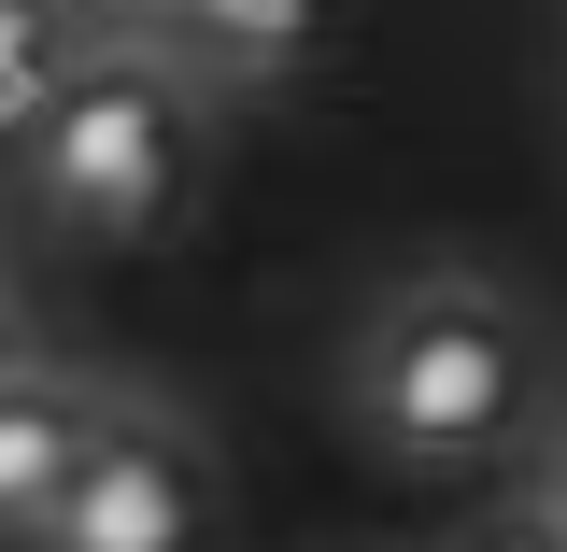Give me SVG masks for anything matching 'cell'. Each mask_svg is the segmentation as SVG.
Segmentation results:
<instances>
[{"instance_id": "cell-2", "label": "cell", "mask_w": 567, "mask_h": 552, "mask_svg": "<svg viewBox=\"0 0 567 552\" xmlns=\"http://www.w3.org/2000/svg\"><path fill=\"white\" fill-rule=\"evenodd\" d=\"M199 114H213L199 85H171L156 58H128L100 29V58L71 71V100L14 156H29V185H43L58 227H85V241H171V212L199 199Z\"/></svg>"}, {"instance_id": "cell-4", "label": "cell", "mask_w": 567, "mask_h": 552, "mask_svg": "<svg viewBox=\"0 0 567 552\" xmlns=\"http://www.w3.org/2000/svg\"><path fill=\"white\" fill-rule=\"evenodd\" d=\"M100 425H114V397H85L71 368H14V383H0V539L43 552L58 496L85 482V454H100Z\"/></svg>"}, {"instance_id": "cell-7", "label": "cell", "mask_w": 567, "mask_h": 552, "mask_svg": "<svg viewBox=\"0 0 567 552\" xmlns=\"http://www.w3.org/2000/svg\"><path fill=\"white\" fill-rule=\"evenodd\" d=\"M468 552H567V539L539 524V510H525V524H496V539H468Z\"/></svg>"}, {"instance_id": "cell-6", "label": "cell", "mask_w": 567, "mask_h": 552, "mask_svg": "<svg viewBox=\"0 0 567 552\" xmlns=\"http://www.w3.org/2000/svg\"><path fill=\"white\" fill-rule=\"evenodd\" d=\"M100 58V29H71V14H29V0H0V128L29 142L43 114L71 100V71Z\"/></svg>"}, {"instance_id": "cell-8", "label": "cell", "mask_w": 567, "mask_h": 552, "mask_svg": "<svg viewBox=\"0 0 567 552\" xmlns=\"http://www.w3.org/2000/svg\"><path fill=\"white\" fill-rule=\"evenodd\" d=\"M29 368V326H14V283H0V383Z\"/></svg>"}, {"instance_id": "cell-3", "label": "cell", "mask_w": 567, "mask_h": 552, "mask_svg": "<svg viewBox=\"0 0 567 552\" xmlns=\"http://www.w3.org/2000/svg\"><path fill=\"white\" fill-rule=\"evenodd\" d=\"M199 539H213V454L171 412H128V397H114L85 482H71L58 524H43V552H199Z\"/></svg>"}, {"instance_id": "cell-1", "label": "cell", "mask_w": 567, "mask_h": 552, "mask_svg": "<svg viewBox=\"0 0 567 552\" xmlns=\"http://www.w3.org/2000/svg\"><path fill=\"white\" fill-rule=\"evenodd\" d=\"M539 412V326L483 270H412L369 298L354 326V425L383 439V468H483L496 439Z\"/></svg>"}, {"instance_id": "cell-5", "label": "cell", "mask_w": 567, "mask_h": 552, "mask_svg": "<svg viewBox=\"0 0 567 552\" xmlns=\"http://www.w3.org/2000/svg\"><path fill=\"white\" fill-rule=\"evenodd\" d=\"M128 58H156L171 85H284V71L327 58V14H284V0H227V14H128L114 29Z\"/></svg>"}]
</instances>
